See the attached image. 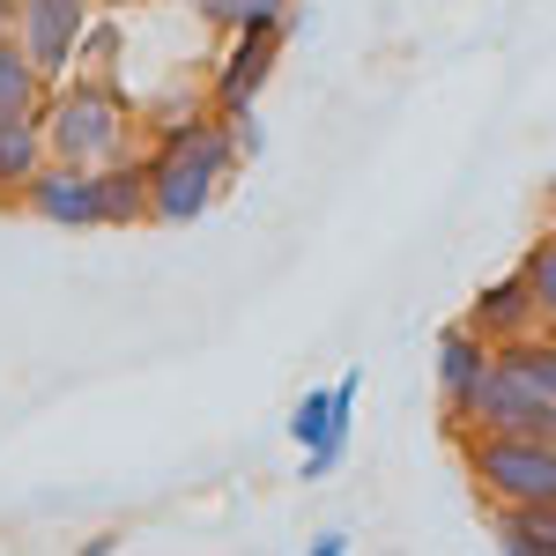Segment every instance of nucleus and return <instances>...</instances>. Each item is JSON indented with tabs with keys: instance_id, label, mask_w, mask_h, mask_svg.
Listing matches in <instances>:
<instances>
[{
	"instance_id": "1",
	"label": "nucleus",
	"mask_w": 556,
	"mask_h": 556,
	"mask_svg": "<svg viewBox=\"0 0 556 556\" xmlns=\"http://www.w3.org/2000/svg\"><path fill=\"white\" fill-rule=\"evenodd\" d=\"M38 119H45V149H52L60 164L104 172L112 156L134 149V104L119 97L112 75H67V83H52Z\"/></svg>"
},
{
	"instance_id": "2",
	"label": "nucleus",
	"mask_w": 556,
	"mask_h": 556,
	"mask_svg": "<svg viewBox=\"0 0 556 556\" xmlns=\"http://www.w3.org/2000/svg\"><path fill=\"white\" fill-rule=\"evenodd\" d=\"M460 468L482 505H556V445L519 430H460Z\"/></svg>"
},
{
	"instance_id": "3",
	"label": "nucleus",
	"mask_w": 556,
	"mask_h": 556,
	"mask_svg": "<svg viewBox=\"0 0 556 556\" xmlns=\"http://www.w3.org/2000/svg\"><path fill=\"white\" fill-rule=\"evenodd\" d=\"M356 393H364V371L349 364L334 386H304L298 408H290V438H298L304 453V482H327V475L342 468L349 453V430H356Z\"/></svg>"
},
{
	"instance_id": "4",
	"label": "nucleus",
	"mask_w": 556,
	"mask_h": 556,
	"mask_svg": "<svg viewBox=\"0 0 556 556\" xmlns=\"http://www.w3.org/2000/svg\"><path fill=\"white\" fill-rule=\"evenodd\" d=\"M445 430H453V438H460V430H519V438H549L556 445V401L534 393L527 379H513V371L490 356V371L475 379V393L460 401V416Z\"/></svg>"
},
{
	"instance_id": "5",
	"label": "nucleus",
	"mask_w": 556,
	"mask_h": 556,
	"mask_svg": "<svg viewBox=\"0 0 556 556\" xmlns=\"http://www.w3.org/2000/svg\"><path fill=\"white\" fill-rule=\"evenodd\" d=\"M97 0H15V45L38 60L45 83H67L83 67V30Z\"/></svg>"
},
{
	"instance_id": "6",
	"label": "nucleus",
	"mask_w": 556,
	"mask_h": 556,
	"mask_svg": "<svg viewBox=\"0 0 556 556\" xmlns=\"http://www.w3.org/2000/svg\"><path fill=\"white\" fill-rule=\"evenodd\" d=\"M290 30H298V23H245V30H230V45H223V60H215V75H208V104L215 112H245V104H260V89L275 83V60H282Z\"/></svg>"
},
{
	"instance_id": "7",
	"label": "nucleus",
	"mask_w": 556,
	"mask_h": 556,
	"mask_svg": "<svg viewBox=\"0 0 556 556\" xmlns=\"http://www.w3.org/2000/svg\"><path fill=\"white\" fill-rule=\"evenodd\" d=\"M15 208L30 215V223H45V230H104V186H97L89 164H60V156H52V164L23 186Z\"/></svg>"
},
{
	"instance_id": "8",
	"label": "nucleus",
	"mask_w": 556,
	"mask_h": 556,
	"mask_svg": "<svg viewBox=\"0 0 556 556\" xmlns=\"http://www.w3.org/2000/svg\"><path fill=\"white\" fill-rule=\"evenodd\" d=\"M230 178L201 164V156H172V149H149V223H164V230H186V223H201L215 208V193H223Z\"/></svg>"
},
{
	"instance_id": "9",
	"label": "nucleus",
	"mask_w": 556,
	"mask_h": 556,
	"mask_svg": "<svg viewBox=\"0 0 556 556\" xmlns=\"http://www.w3.org/2000/svg\"><path fill=\"white\" fill-rule=\"evenodd\" d=\"M468 327L482 334V342L497 349V342H519L527 327H542V312H534V290H527V275H497V282H482L468 304Z\"/></svg>"
},
{
	"instance_id": "10",
	"label": "nucleus",
	"mask_w": 556,
	"mask_h": 556,
	"mask_svg": "<svg viewBox=\"0 0 556 556\" xmlns=\"http://www.w3.org/2000/svg\"><path fill=\"white\" fill-rule=\"evenodd\" d=\"M490 356H497V349L482 342V334H475L468 319L438 334V408H445V424L460 416V401H468V393H475V379L490 371Z\"/></svg>"
},
{
	"instance_id": "11",
	"label": "nucleus",
	"mask_w": 556,
	"mask_h": 556,
	"mask_svg": "<svg viewBox=\"0 0 556 556\" xmlns=\"http://www.w3.org/2000/svg\"><path fill=\"white\" fill-rule=\"evenodd\" d=\"M104 230H134V223H149V149H127V156H112L104 172Z\"/></svg>"
},
{
	"instance_id": "12",
	"label": "nucleus",
	"mask_w": 556,
	"mask_h": 556,
	"mask_svg": "<svg viewBox=\"0 0 556 556\" xmlns=\"http://www.w3.org/2000/svg\"><path fill=\"white\" fill-rule=\"evenodd\" d=\"M52 164L45 149V119H0V208L23 201V186Z\"/></svg>"
},
{
	"instance_id": "13",
	"label": "nucleus",
	"mask_w": 556,
	"mask_h": 556,
	"mask_svg": "<svg viewBox=\"0 0 556 556\" xmlns=\"http://www.w3.org/2000/svg\"><path fill=\"white\" fill-rule=\"evenodd\" d=\"M52 83L38 75V60L15 45V30H0V119H38Z\"/></svg>"
},
{
	"instance_id": "14",
	"label": "nucleus",
	"mask_w": 556,
	"mask_h": 556,
	"mask_svg": "<svg viewBox=\"0 0 556 556\" xmlns=\"http://www.w3.org/2000/svg\"><path fill=\"white\" fill-rule=\"evenodd\" d=\"M490 534L505 556H556V505H490Z\"/></svg>"
},
{
	"instance_id": "15",
	"label": "nucleus",
	"mask_w": 556,
	"mask_h": 556,
	"mask_svg": "<svg viewBox=\"0 0 556 556\" xmlns=\"http://www.w3.org/2000/svg\"><path fill=\"white\" fill-rule=\"evenodd\" d=\"M497 364H505L513 379H527L534 393L556 401V327H527L519 342H497Z\"/></svg>"
},
{
	"instance_id": "16",
	"label": "nucleus",
	"mask_w": 556,
	"mask_h": 556,
	"mask_svg": "<svg viewBox=\"0 0 556 556\" xmlns=\"http://www.w3.org/2000/svg\"><path fill=\"white\" fill-rule=\"evenodd\" d=\"M519 275H527V290H534V312H542V327H556V223L519 253Z\"/></svg>"
},
{
	"instance_id": "17",
	"label": "nucleus",
	"mask_w": 556,
	"mask_h": 556,
	"mask_svg": "<svg viewBox=\"0 0 556 556\" xmlns=\"http://www.w3.org/2000/svg\"><path fill=\"white\" fill-rule=\"evenodd\" d=\"M215 30H245V23H298V0H201Z\"/></svg>"
},
{
	"instance_id": "18",
	"label": "nucleus",
	"mask_w": 556,
	"mask_h": 556,
	"mask_svg": "<svg viewBox=\"0 0 556 556\" xmlns=\"http://www.w3.org/2000/svg\"><path fill=\"white\" fill-rule=\"evenodd\" d=\"M312 556H349V534H342V527H327V534H312Z\"/></svg>"
},
{
	"instance_id": "19",
	"label": "nucleus",
	"mask_w": 556,
	"mask_h": 556,
	"mask_svg": "<svg viewBox=\"0 0 556 556\" xmlns=\"http://www.w3.org/2000/svg\"><path fill=\"white\" fill-rule=\"evenodd\" d=\"M119 8H141V0H97V15H119Z\"/></svg>"
},
{
	"instance_id": "20",
	"label": "nucleus",
	"mask_w": 556,
	"mask_h": 556,
	"mask_svg": "<svg viewBox=\"0 0 556 556\" xmlns=\"http://www.w3.org/2000/svg\"><path fill=\"white\" fill-rule=\"evenodd\" d=\"M0 30H15V0H0Z\"/></svg>"
}]
</instances>
